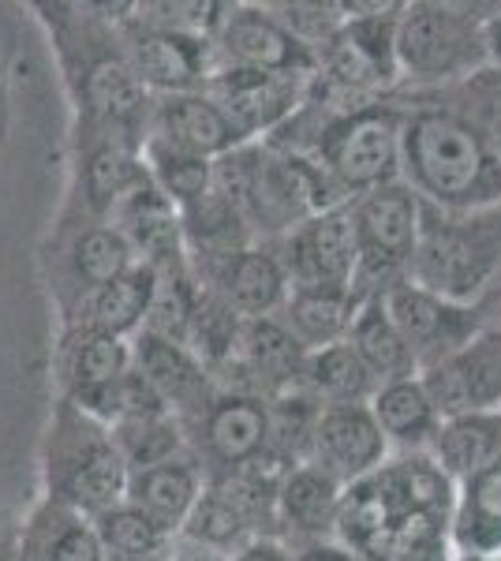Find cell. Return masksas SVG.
Masks as SVG:
<instances>
[{
	"label": "cell",
	"instance_id": "obj_1",
	"mask_svg": "<svg viewBox=\"0 0 501 561\" xmlns=\"http://www.w3.org/2000/svg\"><path fill=\"white\" fill-rule=\"evenodd\" d=\"M460 486L431 454H394L344 491L337 539L360 561H457Z\"/></svg>",
	"mask_w": 501,
	"mask_h": 561
},
{
	"label": "cell",
	"instance_id": "obj_2",
	"mask_svg": "<svg viewBox=\"0 0 501 561\" xmlns=\"http://www.w3.org/2000/svg\"><path fill=\"white\" fill-rule=\"evenodd\" d=\"M64 87L76 105V135L139 147L150 135L153 98L139 83L121 38V8L109 4H42Z\"/></svg>",
	"mask_w": 501,
	"mask_h": 561
},
{
	"label": "cell",
	"instance_id": "obj_3",
	"mask_svg": "<svg viewBox=\"0 0 501 561\" xmlns=\"http://www.w3.org/2000/svg\"><path fill=\"white\" fill-rule=\"evenodd\" d=\"M400 180L426 210L476 217L501 206V153L445 90L400 94Z\"/></svg>",
	"mask_w": 501,
	"mask_h": 561
},
{
	"label": "cell",
	"instance_id": "obj_4",
	"mask_svg": "<svg viewBox=\"0 0 501 561\" xmlns=\"http://www.w3.org/2000/svg\"><path fill=\"white\" fill-rule=\"evenodd\" d=\"M42 497L87 513L90 520L124 502L127 465L113 431L90 412L57 397L38 449Z\"/></svg>",
	"mask_w": 501,
	"mask_h": 561
},
{
	"label": "cell",
	"instance_id": "obj_5",
	"mask_svg": "<svg viewBox=\"0 0 501 561\" xmlns=\"http://www.w3.org/2000/svg\"><path fill=\"white\" fill-rule=\"evenodd\" d=\"M494 8L457 0H412L400 8V83H412V90H445L487 68V20Z\"/></svg>",
	"mask_w": 501,
	"mask_h": 561
},
{
	"label": "cell",
	"instance_id": "obj_6",
	"mask_svg": "<svg viewBox=\"0 0 501 561\" xmlns=\"http://www.w3.org/2000/svg\"><path fill=\"white\" fill-rule=\"evenodd\" d=\"M349 20L318 49L311 94L330 105L389 98L400 87L397 20L405 4H344Z\"/></svg>",
	"mask_w": 501,
	"mask_h": 561
},
{
	"label": "cell",
	"instance_id": "obj_7",
	"mask_svg": "<svg viewBox=\"0 0 501 561\" xmlns=\"http://www.w3.org/2000/svg\"><path fill=\"white\" fill-rule=\"evenodd\" d=\"M352 229H355V300H378L389 288L405 285L412 277V262L423 240L426 206L405 180L386 184L371 195H360L349 203Z\"/></svg>",
	"mask_w": 501,
	"mask_h": 561
},
{
	"label": "cell",
	"instance_id": "obj_8",
	"mask_svg": "<svg viewBox=\"0 0 501 561\" xmlns=\"http://www.w3.org/2000/svg\"><path fill=\"white\" fill-rule=\"evenodd\" d=\"M116 26H121L127 60L139 83L150 90V98L206 90L221 71L214 38L158 20L147 4H121Z\"/></svg>",
	"mask_w": 501,
	"mask_h": 561
},
{
	"label": "cell",
	"instance_id": "obj_9",
	"mask_svg": "<svg viewBox=\"0 0 501 561\" xmlns=\"http://www.w3.org/2000/svg\"><path fill=\"white\" fill-rule=\"evenodd\" d=\"M42 262L49 266V296L60 311V325L79 314L98 288L116 280L135 262L132 248L109 221L64 206L49 232Z\"/></svg>",
	"mask_w": 501,
	"mask_h": 561
},
{
	"label": "cell",
	"instance_id": "obj_10",
	"mask_svg": "<svg viewBox=\"0 0 501 561\" xmlns=\"http://www.w3.org/2000/svg\"><path fill=\"white\" fill-rule=\"evenodd\" d=\"M482 214L453 217L426 210L423 240L412 262V285L457 304H482V293L498 274L501 243L482 229Z\"/></svg>",
	"mask_w": 501,
	"mask_h": 561
},
{
	"label": "cell",
	"instance_id": "obj_11",
	"mask_svg": "<svg viewBox=\"0 0 501 561\" xmlns=\"http://www.w3.org/2000/svg\"><path fill=\"white\" fill-rule=\"evenodd\" d=\"M187 449L203 465L209 483L243 472L270 449V401L217 389L209 404L184 423Z\"/></svg>",
	"mask_w": 501,
	"mask_h": 561
},
{
	"label": "cell",
	"instance_id": "obj_12",
	"mask_svg": "<svg viewBox=\"0 0 501 561\" xmlns=\"http://www.w3.org/2000/svg\"><path fill=\"white\" fill-rule=\"evenodd\" d=\"M53 367H57V397L109 427L121 409L124 378L132 375V341L109 337L87 325H64Z\"/></svg>",
	"mask_w": 501,
	"mask_h": 561
},
{
	"label": "cell",
	"instance_id": "obj_13",
	"mask_svg": "<svg viewBox=\"0 0 501 561\" xmlns=\"http://www.w3.org/2000/svg\"><path fill=\"white\" fill-rule=\"evenodd\" d=\"M386 311L397 322L400 337L412 348L419 375L442 367L445 359H453L457 352H464L479 333H487V314L482 304H457L445 300L439 293H426V288L405 285L389 288L386 293Z\"/></svg>",
	"mask_w": 501,
	"mask_h": 561
},
{
	"label": "cell",
	"instance_id": "obj_14",
	"mask_svg": "<svg viewBox=\"0 0 501 561\" xmlns=\"http://www.w3.org/2000/svg\"><path fill=\"white\" fill-rule=\"evenodd\" d=\"M214 45L221 68L277 71V76L304 79H315L318 71V57L270 12V4H225Z\"/></svg>",
	"mask_w": 501,
	"mask_h": 561
},
{
	"label": "cell",
	"instance_id": "obj_15",
	"mask_svg": "<svg viewBox=\"0 0 501 561\" xmlns=\"http://www.w3.org/2000/svg\"><path fill=\"white\" fill-rule=\"evenodd\" d=\"M315 79L304 76H277V71H251V68H221L206 94L225 108L236 131L248 142L273 139L288 121L304 108Z\"/></svg>",
	"mask_w": 501,
	"mask_h": 561
},
{
	"label": "cell",
	"instance_id": "obj_16",
	"mask_svg": "<svg viewBox=\"0 0 501 561\" xmlns=\"http://www.w3.org/2000/svg\"><path fill=\"white\" fill-rule=\"evenodd\" d=\"M273 248L293 288H352L360 251L349 206L311 217L288 237L273 240Z\"/></svg>",
	"mask_w": 501,
	"mask_h": 561
},
{
	"label": "cell",
	"instance_id": "obj_17",
	"mask_svg": "<svg viewBox=\"0 0 501 561\" xmlns=\"http://www.w3.org/2000/svg\"><path fill=\"white\" fill-rule=\"evenodd\" d=\"M389 457H394V449H389L371 404H337V409H322L318 415L307 465H315L318 472H326L349 491L360 479L375 476Z\"/></svg>",
	"mask_w": 501,
	"mask_h": 561
},
{
	"label": "cell",
	"instance_id": "obj_18",
	"mask_svg": "<svg viewBox=\"0 0 501 561\" xmlns=\"http://www.w3.org/2000/svg\"><path fill=\"white\" fill-rule=\"evenodd\" d=\"M209 293L229 304L240 319H277L288 304V274L273 243H251L209 270H195Z\"/></svg>",
	"mask_w": 501,
	"mask_h": 561
},
{
	"label": "cell",
	"instance_id": "obj_19",
	"mask_svg": "<svg viewBox=\"0 0 501 561\" xmlns=\"http://www.w3.org/2000/svg\"><path fill=\"white\" fill-rule=\"evenodd\" d=\"M109 225L124 237L135 262H147L153 270H166L172 262L187 259L180 206L172 203L150 176H143L139 184L113 206Z\"/></svg>",
	"mask_w": 501,
	"mask_h": 561
},
{
	"label": "cell",
	"instance_id": "obj_20",
	"mask_svg": "<svg viewBox=\"0 0 501 561\" xmlns=\"http://www.w3.org/2000/svg\"><path fill=\"white\" fill-rule=\"evenodd\" d=\"M442 415L501 412V330H487L468 348L423 375Z\"/></svg>",
	"mask_w": 501,
	"mask_h": 561
},
{
	"label": "cell",
	"instance_id": "obj_21",
	"mask_svg": "<svg viewBox=\"0 0 501 561\" xmlns=\"http://www.w3.org/2000/svg\"><path fill=\"white\" fill-rule=\"evenodd\" d=\"M132 367L180 415V423L203 412L209 397L217 393L214 375L195 352L187 345H177V341L153 337V333H135L132 337Z\"/></svg>",
	"mask_w": 501,
	"mask_h": 561
},
{
	"label": "cell",
	"instance_id": "obj_22",
	"mask_svg": "<svg viewBox=\"0 0 501 561\" xmlns=\"http://www.w3.org/2000/svg\"><path fill=\"white\" fill-rule=\"evenodd\" d=\"M150 135L184 147L198 158H225L236 147H243V135L236 131V124L225 116V108L206 94V90H191V94H172V98H153L150 113Z\"/></svg>",
	"mask_w": 501,
	"mask_h": 561
},
{
	"label": "cell",
	"instance_id": "obj_23",
	"mask_svg": "<svg viewBox=\"0 0 501 561\" xmlns=\"http://www.w3.org/2000/svg\"><path fill=\"white\" fill-rule=\"evenodd\" d=\"M341 502L344 486L326 472H318L315 465L293 468L277 486V539H285L288 547L337 539Z\"/></svg>",
	"mask_w": 501,
	"mask_h": 561
},
{
	"label": "cell",
	"instance_id": "obj_24",
	"mask_svg": "<svg viewBox=\"0 0 501 561\" xmlns=\"http://www.w3.org/2000/svg\"><path fill=\"white\" fill-rule=\"evenodd\" d=\"M206 483L209 479L203 472V465L195 460V454H184L166 460V465H153L127 476L124 502L135 505L139 513H147L169 536H180V528H184L191 510L198 505Z\"/></svg>",
	"mask_w": 501,
	"mask_h": 561
},
{
	"label": "cell",
	"instance_id": "obj_25",
	"mask_svg": "<svg viewBox=\"0 0 501 561\" xmlns=\"http://www.w3.org/2000/svg\"><path fill=\"white\" fill-rule=\"evenodd\" d=\"M371 412H375L394 454H431L445 420L423 382V375L382 382L378 393L371 397Z\"/></svg>",
	"mask_w": 501,
	"mask_h": 561
},
{
	"label": "cell",
	"instance_id": "obj_26",
	"mask_svg": "<svg viewBox=\"0 0 501 561\" xmlns=\"http://www.w3.org/2000/svg\"><path fill=\"white\" fill-rule=\"evenodd\" d=\"M23 550L31 561H105L94 520L49 497L23 513Z\"/></svg>",
	"mask_w": 501,
	"mask_h": 561
},
{
	"label": "cell",
	"instance_id": "obj_27",
	"mask_svg": "<svg viewBox=\"0 0 501 561\" xmlns=\"http://www.w3.org/2000/svg\"><path fill=\"white\" fill-rule=\"evenodd\" d=\"M158 293V270L147 262H132L116 280H109L105 288H98L90 300L79 307V314L64 325H87V330L109 333V337L132 341L135 333H143ZM60 325V330H64Z\"/></svg>",
	"mask_w": 501,
	"mask_h": 561
},
{
	"label": "cell",
	"instance_id": "obj_28",
	"mask_svg": "<svg viewBox=\"0 0 501 561\" xmlns=\"http://www.w3.org/2000/svg\"><path fill=\"white\" fill-rule=\"evenodd\" d=\"M431 457L457 486L471 483L501 457V412L445 415Z\"/></svg>",
	"mask_w": 501,
	"mask_h": 561
},
{
	"label": "cell",
	"instance_id": "obj_29",
	"mask_svg": "<svg viewBox=\"0 0 501 561\" xmlns=\"http://www.w3.org/2000/svg\"><path fill=\"white\" fill-rule=\"evenodd\" d=\"M355 311H360V300L352 288H293L281 322L288 325L304 352H318L349 337Z\"/></svg>",
	"mask_w": 501,
	"mask_h": 561
},
{
	"label": "cell",
	"instance_id": "obj_30",
	"mask_svg": "<svg viewBox=\"0 0 501 561\" xmlns=\"http://www.w3.org/2000/svg\"><path fill=\"white\" fill-rule=\"evenodd\" d=\"M344 341H349L352 352L367 364V370L378 382H397V378L419 375L412 348H408V341L400 337L397 322L389 319V311H386V296L360 304Z\"/></svg>",
	"mask_w": 501,
	"mask_h": 561
},
{
	"label": "cell",
	"instance_id": "obj_31",
	"mask_svg": "<svg viewBox=\"0 0 501 561\" xmlns=\"http://www.w3.org/2000/svg\"><path fill=\"white\" fill-rule=\"evenodd\" d=\"M378 386L382 382L371 375L367 364L355 356L349 341L307 352L304 378H299V389H304L307 397H315L322 409H337V404H371Z\"/></svg>",
	"mask_w": 501,
	"mask_h": 561
},
{
	"label": "cell",
	"instance_id": "obj_32",
	"mask_svg": "<svg viewBox=\"0 0 501 561\" xmlns=\"http://www.w3.org/2000/svg\"><path fill=\"white\" fill-rule=\"evenodd\" d=\"M109 431H113V442H116V449H121L127 472H143V468L166 465L172 457L191 454L184 423H180V415L166 409V404H161V409L124 415V420H116Z\"/></svg>",
	"mask_w": 501,
	"mask_h": 561
},
{
	"label": "cell",
	"instance_id": "obj_33",
	"mask_svg": "<svg viewBox=\"0 0 501 561\" xmlns=\"http://www.w3.org/2000/svg\"><path fill=\"white\" fill-rule=\"evenodd\" d=\"M180 536L206 542V547L221 550V554H229V558L240 547H248L251 539H262L251 513L243 510L240 494H236L229 483H206V491L198 497L195 510H191L187 524L180 528Z\"/></svg>",
	"mask_w": 501,
	"mask_h": 561
},
{
	"label": "cell",
	"instance_id": "obj_34",
	"mask_svg": "<svg viewBox=\"0 0 501 561\" xmlns=\"http://www.w3.org/2000/svg\"><path fill=\"white\" fill-rule=\"evenodd\" d=\"M143 165H147V176L180 210L214 192V161L198 158L184 147H172L158 135H147V142H143Z\"/></svg>",
	"mask_w": 501,
	"mask_h": 561
},
{
	"label": "cell",
	"instance_id": "obj_35",
	"mask_svg": "<svg viewBox=\"0 0 501 561\" xmlns=\"http://www.w3.org/2000/svg\"><path fill=\"white\" fill-rule=\"evenodd\" d=\"M318 415H322V404H318L315 397H307L304 389L273 397L270 401V449H266V457L277 460L285 472L307 465V460H311V446H315Z\"/></svg>",
	"mask_w": 501,
	"mask_h": 561
},
{
	"label": "cell",
	"instance_id": "obj_36",
	"mask_svg": "<svg viewBox=\"0 0 501 561\" xmlns=\"http://www.w3.org/2000/svg\"><path fill=\"white\" fill-rule=\"evenodd\" d=\"M94 528L102 536L105 554H124V558H166L172 536L161 524H153L147 513H139L135 505H113L102 517H94Z\"/></svg>",
	"mask_w": 501,
	"mask_h": 561
},
{
	"label": "cell",
	"instance_id": "obj_37",
	"mask_svg": "<svg viewBox=\"0 0 501 561\" xmlns=\"http://www.w3.org/2000/svg\"><path fill=\"white\" fill-rule=\"evenodd\" d=\"M449 102L468 116L476 128L487 135L490 147L501 153V71L482 68L457 87H445Z\"/></svg>",
	"mask_w": 501,
	"mask_h": 561
},
{
	"label": "cell",
	"instance_id": "obj_38",
	"mask_svg": "<svg viewBox=\"0 0 501 561\" xmlns=\"http://www.w3.org/2000/svg\"><path fill=\"white\" fill-rule=\"evenodd\" d=\"M229 561H296L293 547L277 536H262V539H251L248 547H240Z\"/></svg>",
	"mask_w": 501,
	"mask_h": 561
},
{
	"label": "cell",
	"instance_id": "obj_39",
	"mask_svg": "<svg viewBox=\"0 0 501 561\" xmlns=\"http://www.w3.org/2000/svg\"><path fill=\"white\" fill-rule=\"evenodd\" d=\"M0 561H31L23 550V517L0 513Z\"/></svg>",
	"mask_w": 501,
	"mask_h": 561
},
{
	"label": "cell",
	"instance_id": "obj_40",
	"mask_svg": "<svg viewBox=\"0 0 501 561\" xmlns=\"http://www.w3.org/2000/svg\"><path fill=\"white\" fill-rule=\"evenodd\" d=\"M293 554H296V561H360L341 539L304 542V547H293Z\"/></svg>",
	"mask_w": 501,
	"mask_h": 561
},
{
	"label": "cell",
	"instance_id": "obj_41",
	"mask_svg": "<svg viewBox=\"0 0 501 561\" xmlns=\"http://www.w3.org/2000/svg\"><path fill=\"white\" fill-rule=\"evenodd\" d=\"M166 561H229V554H221V550L206 547V542H195L187 536H172Z\"/></svg>",
	"mask_w": 501,
	"mask_h": 561
},
{
	"label": "cell",
	"instance_id": "obj_42",
	"mask_svg": "<svg viewBox=\"0 0 501 561\" xmlns=\"http://www.w3.org/2000/svg\"><path fill=\"white\" fill-rule=\"evenodd\" d=\"M487 68L501 71V4L494 8V15L487 20Z\"/></svg>",
	"mask_w": 501,
	"mask_h": 561
},
{
	"label": "cell",
	"instance_id": "obj_43",
	"mask_svg": "<svg viewBox=\"0 0 501 561\" xmlns=\"http://www.w3.org/2000/svg\"><path fill=\"white\" fill-rule=\"evenodd\" d=\"M490 561H501V554H498V558H490Z\"/></svg>",
	"mask_w": 501,
	"mask_h": 561
}]
</instances>
